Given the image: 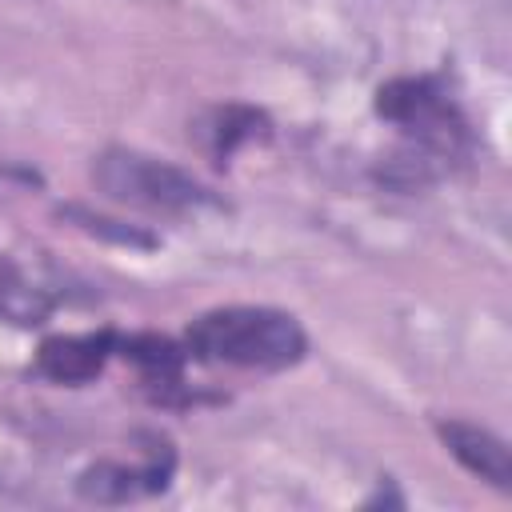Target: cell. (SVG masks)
I'll list each match as a JSON object with an SVG mask.
<instances>
[{
  "label": "cell",
  "mask_w": 512,
  "mask_h": 512,
  "mask_svg": "<svg viewBox=\"0 0 512 512\" xmlns=\"http://www.w3.org/2000/svg\"><path fill=\"white\" fill-rule=\"evenodd\" d=\"M184 352L204 360V364L284 372V368L304 360L308 336L292 312L256 308V304H228V308H212L188 324Z\"/></svg>",
  "instance_id": "1"
},
{
  "label": "cell",
  "mask_w": 512,
  "mask_h": 512,
  "mask_svg": "<svg viewBox=\"0 0 512 512\" xmlns=\"http://www.w3.org/2000/svg\"><path fill=\"white\" fill-rule=\"evenodd\" d=\"M376 112L412 140V152L436 160L440 168L468 148V124L432 76H396L380 84Z\"/></svg>",
  "instance_id": "2"
},
{
  "label": "cell",
  "mask_w": 512,
  "mask_h": 512,
  "mask_svg": "<svg viewBox=\"0 0 512 512\" xmlns=\"http://www.w3.org/2000/svg\"><path fill=\"white\" fill-rule=\"evenodd\" d=\"M92 184L120 204L152 208V212H196L212 208V192L196 184L176 164H164L156 156L132 152V148H104L92 160Z\"/></svg>",
  "instance_id": "3"
},
{
  "label": "cell",
  "mask_w": 512,
  "mask_h": 512,
  "mask_svg": "<svg viewBox=\"0 0 512 512\" xmlns=\"http://www.w3.org/2000/svg\"><path fill=\"white\" fill-rule=\"evenodd\" d=\"M172 468H176L172 444L160 440V436H148V448H144L140 464L128 468V464H116V460H100V464L80 472L76 492L84 500H96V504H124V500L164 492L168 480H172Z\"/></svg>",
  "instance_id": "4"
},
{
  "label": "cell",
  "mask_w": 512,
  "mask_h": 512,
  "mask_svg": "<svg viewBox=\"0 0 512 512\" xmlns=\"http://www.w3.org/2000/svg\"><path fill=\"white\" fill-rule=\"evenodd\" d=\"M116 356L136 364L144 392L156 404H184V344L156 336V332H136V336H116Z\"/></svg>",
  "instance_id": "5"
},
{
  "label": "cell",
  "mask_w": 512,
  "mask_h": 512,
  "mask_svg": "<svg viewBox=\"0 0 512 512\" xmlns=\"http://www.w3.org/2000/svg\"><path fill=\"white\" fill-rule=\"evenodd\" d=\"M116 356V332H84V336H48L36 352V376L52 384H92L104 364Z\"/></svg>",
  "instance_id": "6"
},
{
  "label": "cell",
  "mask_w": 512,
  "mask_h": 512,
  "mask_svg": "<svg viewBox=\"0 0 512 512\" xmlns=\"http://www.w3.org/2000/svg\"><path fill=\"white\" fill-rule=\"evenodd\" d=\"M268 132H272L268 116L252 104H216V108L200 112L192 124V140L216 164H228L252 140H268Z\"/></svg>",
  "instance_id": "7"
},
{
  "label": "cell",
  "mask_w": 512,
  "mask_h": 512,
  "mask_svg": "<svg viewBox=\"0 0 512 512\" xmlns=\"http://www.w3.org/2000/svg\"><path fill=\"white\" fill-rule=\"evenodd\" d=\"M436 432H440L444 448H448L472 476L488 480V484L500 488V492L512 484V456H508V444H504L496 432H488V428H480V424H468V420H440Z\"/></svg>",
  "instance_id": "8"
},
{
  "label": "cell",
  "mask_w": 512,
  "mask_h": 512,
  "mask_svg": "<svg viewBox=\"0 0 512 512\" xmlns=\"http://www.w3.org/2000/svg\"><path fill=\"white\" fill-rule=\"evenodd\" d=\"M44 316H48V300L40 296V288H28V280L16 272V264L0 256V320L40 324Z\"/></svg>",
  "instance_id": "9"
}]
</instances>
